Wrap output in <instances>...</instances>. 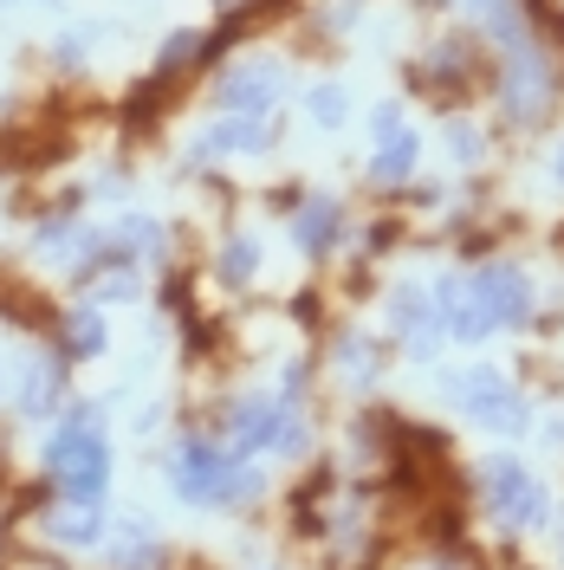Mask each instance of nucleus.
Instances as JSON below:
<instances>
[{"label": "nucleus", "instance_id": "7ed1b4c3", "mask_svg": "<svg viewBox=\"0 0 564 570\" xmlns=\"http://www.w3.org/2000/svg\"><path fill=\"white\" fill-rule=\"evenodd\" d=\"M448 395L467 409V422H480V428H499V434H519L526 428V395L513 390L499 370H487V363L460 370L455 383H448Z\"/></svg>", "mask_w": 564, "mask_h": 570}, {"label": "nucleus", "instance_id": "4be33fe9", "mask_svg": "<svg viewBox=\"0 0 564 570\" xmlns=\"http://www.w3.org/2000/svg\"><path fill=\"white\" fill-rule=\"evenodd\" d=\"M448 142H455V156H467V163L480 156V130H467V124H455V130H448Z\"/></svg>", "mask_w": 564, "mask_h": 570}, {"label": "nucleus", "instance_id": "f03ea898", "mask_svg": "<svg viewBox=\"0 0 564 570\" xmlns=\"http://www.w3.org/2000/svg\"><path fill=\"white\" fill-rule=\"evenodd\" d=\"M46 473L59 480V493L66 499H98L110 487V448H105V434L91 428V409H78V415L52 434V448H46Z\"/></svg>", "mask_w": 564, "mask_h": 570}, {"label": "nucleus", "instance_id": "39448f33", "mask_svg": "<svg viewBox=\"0 0 564 570\" xmlns=\"http://www.w3.org/2000/svg\"><path fill=\"white\" fill-rule=\"evenodd\" d=\"M499 105L513 124H538L545 110H552V59L545 52H532L526 39L506 52V66H499Z\"/></svg>", "mask_w": 564, "mask_h": 570}, {"label": "nucleus", "instance_id": "b1692460", "mask_svg": "<svg viewBox=\"0 0 564 570\" xmlns=\"http://www.w3.org/2000/svg\"><path fill=\"white\" fill-rule=\"evenodd\" d=\"M0 7H20V0H0Z\"/></svg>", "mask_w": 564, "mask_h": 570}, {"label": "nucleus", "instance_id": "f8f14e48", "mask_svg": "<svg viewBox=\"0 0 564 570\" xmlns=\"http://www.w3.org/2000/svg\"><path fill=\"white\" fill-rule=\"evenodd\" d=\"M416 156H422L416 130H409V124H396V130H383V137H377L370 176H377V181H409V176H416Z\"/></svg>", "mask_w": 564, "mask_h": 570}, {"label": "nucleus", "instance_id": "dca6fc26", "mask_svg": "<svg viewBox=\"0 0 564 570\" xmlns=\"http://www.w3.org/2000/svg\"><path fill=\"white\" fill-rule=\"evenodd\" d=\"M474 20H480L494 39H506V46L526 39V13H519V0H474Z\"/></svg>", "mask_w": 564, "mask_h": 570}, {"label": "nucleus", "instance_id": "aec40b11", "mask_svg": "<svg viewBox=\"0 0 564 570\" xmlns=\"http://www.w3.org/2000/svg\"><path fill=\"white\" fill-rule=\"evenodd\" d=\"M91 46H98V27H71V33L59 39V66L78 71L85 59H91Z\"/></svg>", "mask_w": 564, "mask_h": 570}, {"label": "nucleus", "instance_id": "f257e3e1", "mask_svg": "<svg viewBox=\"0 0 564 570\" xmlns=\"http://www.w3.org/2000/svg\"><path fill=\"white\" fill-rule=\"evenodd\" d=\"M169 487L188 505H241V499L260 493V473H247L234 454H221L208 441H182L176 461H169Z\"/></svg>", "mask_w": 564, "mask_h": 570}, {"label": "nucleus", "instance_id": "423d86ee", "mask_svg": "<svg viewBox=\"0 0 564 570\" xmlns=\"http://www.w3.org/2000/svg\"><path fill=\"white\" fill-rule=\"evenodd\" d=\"M285 98V66L273 52H247L214 78V105L221 110H273Z\"/></svg>", "mask_w": 564, "mask_h": 570}, {"label": "nucleus", "instance_id": "4468645a", "mask_svg": "<svg viewBox=\"0 0 564 570\" xmlns=\"http://www.w3.org/2000/svg\"><path fill=\"white\" fill-rule=\"evenodd\" d=\"M338 227H344L338 202H305V208H299V220H292V240H299L305 253H331Z\"/></svg>", "mask_w": 564, "mask_h": 570}, {"label": "nucleus", "instance_id": "0eeeda50", "mask_svg": "<svg viewBox=\"0 0 564 570\" xmlns=\"http://www.w3.org/2000/svg\"><path fill=\"white\" fill-rule=\"evenodd\" d=\"M480 487H487V505H494L499 525H538L545 519V493H538V480H532L519 461H487L480 466Z\"/></svg>", "mask_w": 564, "mask_h": 570}, {"label": "nucleus", "instance_id": "2eb2a0df", "mask_svg": "<svg viewBox=\"0 0 564 570\" xmlns=\"http://www.w3.org/2000/svg\"><path fill=\"white\" fill-rule=\"evenodd\" d=\"M52 395H59V370H52L46 356H27V376H20V409H27V415H46V409H52Z\"/></svg>", "mask_w": 564, "mask_h": 570}, {"label": "nucleus", "instance_id": "412c9836", "mask_svg": "<svg viewBox=\"0 0 564 570\" xmlns=\"http://www.w3.org/2000/svg\"><path fill=\"white\" fill-rule=\"evenodd\" d=\"M195 52H202V33H176L169 46H163V71H182V66H195Z\"/></svg>", "mask_w": 564, "mask_h": 570}, {"label": "nucleus", "instance_id": "9b49d317", "mask_svg": "<svg viewBox=\"0 0 564 570\" xmlns=\"http://www.w3.org/2000/svg\"><path fill=\"white\" fill-rule=\"evenodd\" d=\"M389 324H396V337H409L416 351H428V344H435V331H441L435 298L416 292V285H396V298H389Z\"/></svg>", "mask_w": 564, "mask_h": 570}, {"label": "nucleus", "instance_id": "f3484780", "mask_svg": "<svg viewBox=\"0 0 564 570\" xmlns=\"http://www.w3.org/2000/svg\"><path fill=\"white\" fill-rule=\"evenodd\" d=\"M305 105H312V124L338 130V124L351 117V91H344V85H312V98H305Z\"/></svg>", "mask_w": 564, "mask_h": 570}, {"label": "nucleus", "instance_id": "a211bd4d", "mask_svg": "<svg viewBox=\"0 0 564 570\" xmlns=\"http://www.w3.org/2000/svg\"><path fill=\"white\" fill-rule=\"evenodd\" d=\"M253 266H260V247H253V240H227V247H221V279L227 285H247Z\"/></svg>", "mask_w": 564, "mask_h": 570}, {"label": "nucleus", "instance_id": "1a4fd4ad", "mask_svg": "<svg viewBox=\"0 0 564 570\" xmlns=\"http://www.w3.org/2000/svg\"><path fill=\"white\" fill-rule=\"evenodd\" d=\"M273 142V110H221L208 137H202V156H253Z\"/></svg>", "mask_w": 564, "mask_h": 570}, {"label": "nucleus", "instance_id": "6ab92c4d", "mask_svg": "<svg viewBox=\"0 0 564 570\" xmlns=\"http://www.w3.org/2000/svg\"><path fill=\"white\" fill-rule=\"evenodd\" d=\"M66 337H71V351L98 356V351H105V318H98V312H71Z\"/></svg>", "mask_w": 564, "mask_h": 570}, {"label": "nucleus", "instance_id": "ddd939ff", "mask_svg": "<svg viewBox=\"0 0 564 570\" xmlns=\"http://www.w3.org/2000/svg\"><path fill=\"white\" fill-rule=\"evenodd\" d=\"M46 538H59V544H98V538H105L98 499H71L59 512H46Z\"/></svg>", "mask_w": 564, "mask_h": 570}, {"label": "nucleus", "instance_id": "9d476101", "mask_svg": "<svg viewBox=\"0 0 564 570\" xmlns=\"http://www.w3.org/2000/svg\"><path fill=\"white\" fill-rule=\"evenodd\" d=\"M435 312H441V331H448V337H460V344H474V337H487V331H494V318H487V305H480L474 279H441V292H435Z\"/></svg>", "mask_w": 564, "mask_h": 570}, {"label": "nucleus", "instance_id": "20e7f679", "mask_svg": "<svg viewBox=\"0 0 564 570\" xmlns=\"http://www.w3.org/2000/svg\"><path fill=\"white\" fill-rule=\"evenodd\" d=\"M227 434H234L241 454H253V448L299 454V448H305V422H299V409H285V402H273V395H247V402H234Z\"/></svg>", "mask_w": 564, "mask_h": 570}, {"label": "nucleus", "instance_id": "6e6552de", "mask_svg": "<svg viewBox=\"0 0 564 570\" xmlns=\"http://www.w3.org/2000/svg\"><path fill=\"white\" fill-rule=\"evenodd\" d=\"M474 292H480V305H487L494 324H526L532 318V285H526L519 266H480V273H474Z\"/></svg>", "mask_w": 564, "mask_h": 570}, {"label": "nucleus", "instance_id": "5701e85b", "mask_svg": "<svg viewBox=\"0 0 564 570\" xmlns=\"http://www.w3.org/2000/svg\"><path fill=\"white\" fill-rule=\"evenodd\" d=\"M552 176H558V188H564V142H558V169H552Z\"/></svg>", "mask_w": 564, "mask_h": 570}]
</instances>
